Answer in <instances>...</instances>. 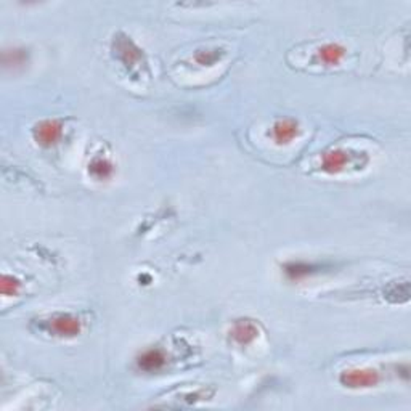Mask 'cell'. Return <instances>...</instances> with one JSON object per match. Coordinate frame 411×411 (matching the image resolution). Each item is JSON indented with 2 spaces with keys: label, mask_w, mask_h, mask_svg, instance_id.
Instances as JSON below:
<instances>
[{
  "label": "cell",
  "mask_w": 411,
  "mask_h": 411,
  "mask_svg": "<svg viewBox=\"0 0 411 411\" xmlns=\"http://www.w3.org/2000/svg\"><path fill=\"white\" fill-rule=\"evenodd\" d=\"M345 55L347 50L344 45L338 44V42H328V44L318 47L317 61L324 66H338L339 63H343Z\"/></svg>",
  "instance_id": "9c48e42d"
},
{
  "label": "cell",
  "mask_w": 411,
  "mask_h": 411,
  "mask_svg": "<svg viewBox=\"0 0 411 411\" xmlns=\"http://www.w3.org/2000/svg\"><path fill=\"white\" fill-rule=\"evenodd\" d=\"M21 291V281L13 275H2V281H0V292L3 297H13L18 296Z\"/></svg>",
  "instance_id": "5bb4252c"
},
{
  "label": "cell",
  "mask_w": 411,
  "mask_h": 411,
  "mask_svg": "<svg viewBox=\"0 0 411 411\" xmlns=\"http://www.w3.org/2000/svg\"><path fill=\"white\" fill-rule=\"evenodd\" d=\"M368 163L366 153L363 151H352L345 148H333L324 151L320 156L318 167L322 172L336 175L341 172H345L349 167L361 169Z\"/></svg>",
  "instance_id": "6da1fadb"
},
{
  "label": "cell",
  "mask_w": 411,
  "mask_h": 411,
  "mask_svg": "<svg viewBox=\"0 0 411 411\" xmlns=\"http://www.w3.org/2000/svg\"><path fill=\"white\" fill-rule=\"evenodd\" d=\"M223 50L221 49H202L195 53V60L200 66H214L222 60Z\"/></svg>",
  "instance_id": "4fadbf2b"
},
{
  "label": "cell",
  "mask_w": 411,
  "mask_h": 411,
  "mask_svg": "<svg viewBox=\"0 0 411 411\" xmlns=\"http://www.w3.org/2000/svg\"><path fill=\"white\" fill-rule=\"evenodd\" d=\"M382 381L381 373L373 368H349L344 370L339 376V382L347 389H371L376 387Z\"/></svg>",
  "instance_id": "3957f363"
},
{
  "label": "cell",
  "mask_w": 411,
  "mask_h": 411,
  "mask_svg": "<svg viewBox=\"0 0 411 411\" xmlns=\"http://www.w3.org/2000/svg\"><path fill=\"white\" fill-rule=\"evenodd\" d=\"M259 336V329L253 322L249 320H239L233 324V328L230 329V338L234 344L246 347L249 344H253Z\"/></svg>",
  "instance_id": "ba28073f"
},
{
  "label": "cell",
  "mask_w": 411,
  "mask_h": 411,
  "mask_svg": "<svg viewBox=\"0 0 411 411\" xmlns=\"http://www.w3.org/2000/svg\"><path fill=\"white\" fill-rule=\"evenodd\" d=\"M33 137L37 145L44 148L55 147L63 137V124L57 119H44L37 122L33 129Z\"/></svg>",
  "instance_id": "5b68a950"
},
{
  "label": "cell",
  "mask_w": 411,
  "mask_h": 411,
  "mask_svg": "<svg viewBox=\"0 0 411 411\" xmlns=\"http://www.w3.org/2000/svg\"><path fill=\"white\" fill-rule=\"evenodd\" d=\"M113 49L116 57L124 63V66L129 69H137V68H143L145 66V58H143L142 50L133 44L130 40V37H117L113 44Z\"/></svg>",
  "instance_id": "277c9868"
},
{
  "label": "cell",
  "mask_w": 411,
  "mask_h": 411,
  "mask_svg": "<svg viewBox=\"0 0 411 411\" xmlns=\"http://www.w3.org/2000/svg\"><path fill=\"white\" fill-rule=\"evenodd\" d=\"M29 60V53L24 49H8L2 52V66L5 69L23 68Z\"/></svg>",
  "instance_id": "7c38bea8"
},
{
  "label": "cell",
  "mask_w": 411,
  "mask_h": 411,
  "mask_svg": "<svg viewBox=\"0 0 411 411\" xmlns=\"http://www.w3.org/2000/svg\"><path fill=\"white\" fill-rule=\"evenodd\" d=\"M167 365V357L161 349H148L137 359V366L145 373H158Z\"/></svg>",
  "instance_id": "30bf717a"
},
{
  "label": "cell",
  "mask_w": 411,
  "mask_h": 411,
  "mask_svg": "<svg viewBox=\"0 0 411 411\" xmlns=\"http://www.w3.org/2000/svg\"><path fill=\"white\" fill-rule=\"evenodd\" d=\"M40 327L55 338L73 339L77 338L84 331V322L73 313H55L49 318L42 320Z\"/></svg>",
  "instance_id": "7a4b0ae2"
},
{
  "label": "cell",
  "mask_w": 411,
  "mask_h": 411,
  "mask_svg": "<svg viewBox=\"0 0 411 411\" xmlns=\"http://www.w3.org/2000/svg\"><path fill=\"white\" fill-rule=\"evenodd\" d=\"M324 265L313 264V262H304V260H291L283 265V274L290 281H302L311 278L313 275L322 274Z\"/></svg>",
  "instance_id": "52a82bcc"
},
{
  "label": "cell",
  "mask_w": 411,
  "mask_h": 411,
  "mask_svg": "<svg viewBox=\"0 0 411 411\" xmlns=\"http://www.w3.org/2000/svg\"><path fill=\"white\" fill-rule=\"evenodd\" d=\"M269 135L276 145H290V143L294 142L296 138L301 135V126H299V122L294 119H280L271 126Z\"/></svg>",
  "instance_id": "8992f818"
},
{
  "label": "cell",
  "mask_w": 411,
  "mask_h": 411,
  "mask_svg": "<svg viewBox=\"0 0 411 411\" xmlns=\"http://www.w3.org/2000/svg\"><path fill=\"white\" fill-rule=\"evenodd\" d=\"M113 174H114V165L108 158L97 156L94 158L89 164V175H92L95 180L98 181L110 180L111 177H113Z\"/></svg>",
  "instance_id": "8fae6325"
}]
</instances>
